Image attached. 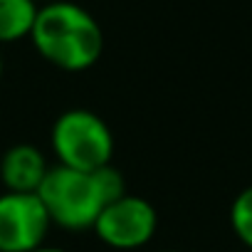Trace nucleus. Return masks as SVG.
Returning <instances> with one entry per match:
<instances>
[{
  "mask_svg": "<svg viewBox=\"0 0 252 252\" xmlns=\"http://www.w3.org/2000/svg\"><path fill=\"white\" fill-rule=\"evenodd\" d=\"M37 3H40V5H42V3H50V0H37Z\"/></svg>",
  "mask_w": 252,
  "mask_h": 252,
  "instance_id": "9b49d317",
  "label": "nucleus"
},
{
  "mask_svg": "<svg viewBox=\"0 0 252 252\" xmlns=\"http://www.w3.org/2000/svg\"><path fill=\"white\" fill-rule=\"evenodd\" d=\"M156 227H158L156 208L146 198L126 193L104 205L92 230L106 247L139 250L154 240Z\"/></svg>",
  "mask_w": 252,
  "mask_h": 252,
  "instance_id": "20e7f679",
  "label": "nucleus"
},
{
  "mask_svg": "<svg viewBox=\"0 0 252 252\" xmlns=\"http://www.w3.org/2000/svg\"><path fill=\"white\" fill-rule=\"evenodd\" d=\"M37 10V0H0V45L30 40Z\"/></svg>",
  "mask_w": 252,
  "mask_h": 252,
  "instance_id": "0eeeda50",
  "label": "nucleus"
},
{
  "mask_svg": "<svg viewBox=\"0 0 252 252\" xmlns=\"http://www.w3.org/2000/svg\"><path fill=\"white\" fill-rule=\"evenodd\" d=\"M47 171L45 154L32 144H15L0 158V181L10 193H37Z\"/></svg>",
  "mask_w": 252,
  "mask_h": 252,
  "instance_id": "423d86ee",
  "label": "nucleus"
},
{
  "mask_svg": "<svg viewBox=\"0 0 252 252\" xmlns=\"http://www.w3.org/2000/svg\"><path fill=\"white\" fill-rule=\"evenodd\" d=\"M3 69H5V64H3V52H0V82H3Z\"/></svg>",
  "mask_w": 252,
  "mask_h": 252,
  "instance_id": "9d476101",
  "label": "nucleus"
},
{
  "mask_svg": "<svg viewBox=\"0 0 252 252\" xmlns=\"http://www.w3.org/2000/svg\"><path fill=\"white\" fill-rule=\"evenodd\" d=\"M50 146L60 166L96 171L111 163L114 134L99 114L89 109H67L52 124Z\"/></svg>",
  "mask_w": 252,
  "mask_h": 252,
  "instance_id": "7ed1b4c3",
  "label": "nucleus"
},
{
  "mask_svg": "<svg viewBox=\"0 0 252 252\" xmlns=\"http://www.w3.org/2000/svg\"><path fill=\"white\" fill-rule=\"evenodd\" d=\"M96 171H77L60 163L50 166L37 195L52 225L69 232L94 227L99 213L104 210V205H109Z\"/></svg>",
  "mask_w": 252,
  "mask_h": 252,
  "instance_id": "f03ea898",
  "label": "nucleus"
},
{
  "mask_svg": "<svg viewBox=\"0 0 252 252\" xmlns=\"http://www.w3.org/2000/svg\"><path fill=\"white\" fill-rule=\"evenodd\" d=\"M230 227L235 237L252 250V186L242 188L230 205Z\"/></svg>",
  "mask_w": 252,
  "mask_h": 252,
  "instance_id": "6e6552de",
  "label": "nucleus"
},
{
  "mask_svg": "<svg viewBox=\"0 0 252 252\" xmlns=\"http://www.w3.org/2000/svg\"><path fill=\"white\" fill-rule=\"evenodd\" d=\"M32 252H67V250H62V247H50V245H42V247H37V250H32Z\"/></svg>",
  "mask_w": 252,
  "mask_h": 252,
  "instance_id": "1a4fd4ad",
  "label": "nucleus"
},
{
  "mask_svg": "<svg viewBox=\"0 0 252 252\" xmlns=\"http://www.w3.org/2000/svg\"><path fill=\"white\" fill-rule=\"evenodd\" d=\"M50 227L37 193H0V252H32L45 245Z\"/></svg>",
  "mask_w": 252,
  "mask_h": 252,
  "instance_id": "39448f33",
  "label": "nucleus"
},
{
  "mask_svg": "<svg viewBox=\"0 0 252 252\" xmlns=\"http://www.w3.org/2000/svg\"><path fill=\"white\" fill-rule=\"evenodd\" d=\"M37 55L62 72L92 69L104 52V30L99 20L72 0L42 3L30 32Z\"/></svg>",
  "mask_w": 252,
  "mask_h": 252,
  "instance_id": "f257e3e1",
  "label": "nucleus"
},
{
  "mask_svg": "<svg viewBox=\"0 0 252 252\" xmlns=\"http://www.w3.org/2000/svg\"><path fill=\"white\" fill-rule=\"evenodd\" d=\"M163 252H176V250H163Z\"/></svg>",
  "mask_w": 252,
  "mask_h": 252,
  "instance_id": "f8f14e48",
  "label": "nucleus"
}]
</instances>
